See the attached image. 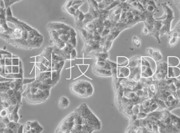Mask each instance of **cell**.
<instances>
[{
    "mask_svg": "<svg viewBox=\"0 0 180 133\" xmlns=\"http://www.w3.org/2000/svg\"><path fill=\"white\" fill-rule=\"evenodd\" d=\"M7 20L14 24L12 31L0 38L16 48L22 49L29 50L41 46L43 42L42 35L25 23L14 17L11 7L7 9Z\"/></svg>",
    "mask_w": 180,
    "mask_h": 133,
    "instance_id": "obj_1",
    "label": "cell"
},
{
    "mask_svg": "<svg viewBox=\"0 0 180 133\" xmlns=\"http://www.w3.org/2000/svg\"><path fill=\"white\" fill-rule=\"evenodd\" d=\"M72 94L81 98L91 97L94 93V88L90 82L79 80L70 85Z\"/></svg>",
    "mask_w": 180,
    "mask_h": 133,
    "instance_id": "obj_2",
    "label": "cell"
},
{
    "mask_svg": "<svg viewBox=\"0 0 180 133\" xmlns=\"http://www.w3.org/2000/svg\"><path fill=\"white\" fill-rule=\"evenodd\" d=\"M75 112L80 114L86 120V124L91 126L94 130H100L101 123L94 114L90 110L86 104H81Z\"/></svg>",
    "mask_w": 180,
    "mask_h": 133,
    "instance_id": "obj_3",
    "label": "cell"
},
{
    "mask_svg": "<svg viewBox=\"0 0 180 133\" xmlns=\"http://www.w3.org/2000/svg\"><path fill=\"white\" fill-rule=\"evenodd\" d=\"M168 66L167 62H162L158 64L152 79L154 81H160L165 79L168 75Z\"/></svg>",
    "mask_w": 180,
    "mask_h": 133,
    "instance_id": "obj_4",
    "label": "cell"
},
{
    "mask_svg": "<svg viewBox=\"0 0 180 133\" xmlns=\"http://www.w3.org/2000/svg\"><path fill=\"white\" fill-rule=\"evenodd\" d=\"M180 76V68L178 67H168L167 78L175 79Z\"/></svg>",
    "mask_w": 180,
    "mask_h": 133,
    "instance_id": "obj_5",
    "label": "cell"
},
{
    "mask_svg": "<svg viewBox=\"0 0 180 133\" xmlns=\"http://www.w3.org/2000/svg\"><path fill=\"white\" fill-rule=\"evenodd\" d=\"M93 72L98 76L109 77L112 76V72L110 70L102 69L100 68L96 67L94 66L93 67Z\"/></svg>",
    "mask_w": 180,
    "mask_h": 133,
    "instance_id": "obj_6",
    "label": "cell"
},
{
    "mask_svg": "<svg viewBox=\"0 0 180 133\" xmlns=\"http://www.w3.org/2000/svg\"><path fill=\"white\" fill-rule=\"evenodd\" d=\"M168 67H178L180 64V60L178 57L175 56H169L168 57Z\"/></svg>",
    "mask_w": 180,
    "mask_h": 133,
    "instance_id": "obj_7",
    "label": "cell"
},
{
    "mask_svg": "<svg viewBox=\"0 0 180 133\" xmlns=\"http://www.w3.org/2000/svg\"><path fill=\"white\" fill-rule=\"evenodd\" d=\"M70 100L65 96H63L59 98V106L61 109H66L70 106Z\"/></svg>",
    "mask_w": 180,
    "mask_h": 133,
    "instance_id": "obj_8",
    "label": "cell"
},
{
    "mask_svg": "<svg viewBox=\"0 0 180 133\" xmlns=\"http://www.w3.org/2000/svg\"><path fill=\"white\" fill-rule=\"evenodd\" d=\"M129 64V59L124 56L117 57V67H128Z\"/></svg>",
    "mask_w": 180,
    "mask_h": 133,
    "instance_id": "obj_9",
    "label": "cell"
},
{
    "mask_svg": "<svg viewBox=\"0 0 180 133\" xmlns=\"http://www.w3.org/2000/svg\"><path fill=\"white\" fill-rule=\"evenodd\" d=\"M130 69L128 67H117V74L122 73L125 78L130 76Z\"/></svg>",
    "mask_w": 180,
    "mask_h": 133,
    "instance_id": "obj_10",
    "label": "cell"
},
{
    "mask_svg": "<svg viewBox=\"0 0 180 133\" xmlns=\"http://www.w3.org/2000/svg\"><path fill=\"white\" fill-rule=\"evenodd\" d=\"M150 56L152 58L154 59L156 62H159L163 58L162 55L161 54V52L157 49H153V52Z\"/></svg>",
    "mask_w": 180,
    "mask_h": 133,
    "instance_id": "obj_11",
    "label": "cell"
},
{
    "mask_svg": "<svg viewBox=\"0 0 180 133\" xmlns=\"http://www.w3.org/2000/svg\"><path fill=\"white\" fill-rule=\"evenodd\" d=\"M80 33L81 36L82 37L83 39L87 42L88 41V33L86 28H81L80 29Z\"/></svg>",
    "mask_w": 180,
    "mask_h": 133,
    "instance_id": "obj_12",
    "label": "cell"
},
{
    "mask_svg": "<svg viewBox=\"0 0 180 133\" xmlns=\"http://www.w3.org/2000/svg\"><path fill=\"white\" fill-rule=\"evenodd\" d=\"M5 3V7L7 9L9 7H11V6L15 3L16 2H19L21 0H3Z\"/></svg>",
    "mask_w": 180,
    "mask_h": 133,
    "instance_id": "obj_13",
    "label": "cell"
},
{
    "mask_svg": "<svg viewBox=\"0 0 180 133\" xmlns=\"http://www.w3.org/2000/svg\"><path fill=\"white\" fill-rule=\"evenodd\" d=\"M133 43L135 45V46L139 48L141 46V42L140 38L138 37L134 36L133 37Z\"/></svg>",
    "mask_w": 180,
    "mask_h": 133,
    "instance_id": "obj_14",
    "label": "cell"
},
{
    "mask_svg": "<svg viewBox=\"0 0 180 133\" xmlns=\"http://www.w3.org/2000/svg\"><path fill=\"white\" fill-rule=\"evenodd\" d=\"M172 37V38H171L170 40H169V44L171 46H174L177 43V42H178V38L175 36H173Z\"/></svg>",
    "mask_w": 180,
    "mask_h": 133,
    "instance_id": "obj_15",
    "label": "cell"
},
{
    "mask_svg": "<svg viewBox=\"0 0 180 133\" xmlns=\"http://www.w3.org/2000/svg\"><path fill=\"white\" fill-rule=\"evenodd\" d=\"M35 81V78L30 79H23L22 83H23V85H27V84H31L32 83H33Z\"/></svg>",
    "mask_w": 180,
    "mask_h": 133,
    "instance_id": "obj_16",
    "label": "cell"
},
{
    "mask_svg": "<svg viewBox=\"0 0 180 133\" xmlns=\"http://www.w3.org/2000/svg\"><path fill=\"white\" fill-rule=\"evenodd\" d=\"M76 10L75 9L71 6V7H69L68 9H67V10H65V12L68 13V14L71 15H75V13H76Z\"/></svg>",
    "mask_w": 180,
    "mask_h": 133,
    "instance_id": "obj_17",
    "label": "cell"
},
{
    "mask_svg": "<svg viewBox=\"0 0 180 133\" xmlns=\"http://www.w3.org/2000/svg\"><path fill=\"white\" fill-rule=\"evenodd\" d=\"M89 2L90 5H91V7H94L95 9H98V3L95 0H88Z\"/></svg>",
    "mask_w": 180,
    "mask_h": 133,
    "instance_id": "obj_18",
    "label": "cell"
},
{
    "mask_svg": "<svg viewBox=\"0 0 180 133\" xmlns=\"http://www.w3.org/2000/svg\"><path fill=\"white\" fill-rule=\"evenodd\" d=\"M73 2V0H68V1H67V3L65 4V11L67 10V9H68L69 7H71V6H72Z\"/></svg>",
    "mask_w": 180,
    "mask_h": 133,
    "instance_id": "obj_19",
    "label": "cell"
},
{
    "mask_svg": "<svg viewBox=\"0 0 180 133\" xmlns=\"http://www.w3.org/2000/svg\"><path fill=\"white\" fill-rule=\"evenodd\" d=\"M76 56H77V52L75 49L73 48L70 53V60L75 59Z\"/></svg>",
    "mask_w": 180,
    "mask_h": 133,
    "instance_id": "obj_20",
    "label": "cell"
},
{
    "mask_svg": "<svg viewBox=\"0 0 180 133\" xmlns=\"http://www.w3.org/2000/svg\"><path fill=\"white\" fill-rule=\"evenodd\" d=\"M110 29H109L108 28H106L105 29H104L101 34V37H104L107 36L108 33H110Z\"/></svg>",
    "mask_w": 180,
    "mask_h": 133,
    "instance_id": "obj_21",
    "label": "cell"
},
{
    "mask_svg": "<svg viewBox=\"0 0 180 133\" xmlns=\"http://www.w3.org/2000/svg\"><path fill=\"white\" fill-rule=\"evenodd\" d=\"M69 33H70L71 37H76L77 33L75 32V31L73 28H71L70 30H69Z\"/></svg>",
    "mask_w": 180,
    "mask_h": 133,
    "instance_id": "obj_22",
    "label": "cell"
},
{
    "mask_svg": "<svg viewBox=\"0 0 180 133\" xmlns=\"http://www.w3.org/2000/svg\"><path fill=\"white\" fill-rule=\"evenodd\" d=\"M85 2L84 0H73V2L72 3V6L76 4H79L81 3H84Z\"/></svg>",
    "mask_w": 180,
    "mask_h": 133,
    "instance_id": "obj_23",
    "label": "cell"
},
{
    "mask_svg": "<svg viewBox=\"0 0 180 133\" xmlns=\"http://www.w3.org/2000/svg\"><path fill=\"white\" fill-rule=\"evenodd\" d=\"M149 31L148 30V28L145 26L142 29V34L143 35H146L147 34L149 33Z\"/></svg>",
    "mask_w": 180,
    "mask_h": 133,
    "instance_id": "obj_24",
    "label": "cell"
},
{
    "mask_svg": "<svg viewBox=\"0 0 180 133\" xmlns=\"http://www.w3.org/2000/svg\"><path fill=\"white\" fill-rule=\"evenodd\" d=\"M83 3L79 4H76V5H74L72 6V7H73L75 9V10H78L79 9V7H80L81 5H82Z\"/></svg>",
    "mask_w": 180,
    "mask_h": 133,
    "instance_id": "obj_25",
    "label": "cell"
},
{
    "mask_svg": "<svg viewBox=\"0 0 180 133\" xmlns=\"http://www.w3.org/2000/svg\"><path fill=\"white\" fill-rule=\"evenodd\" d=\"M102 1H104V0H102Z\"/></svg>",
    "mask_w": 180,
    "mask_h": 133,
    "instance_id": "obj_26",
    "label": "cell"
}]
</instances>
